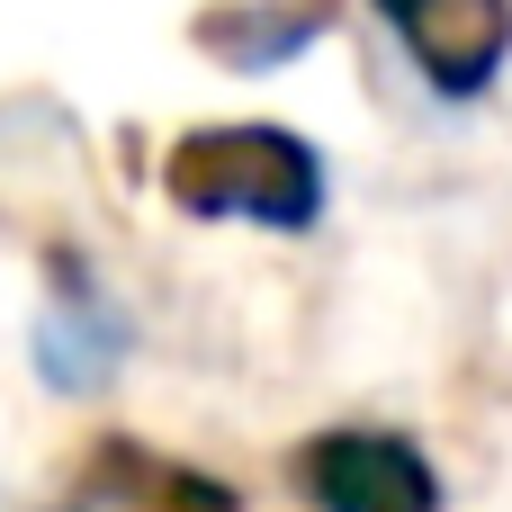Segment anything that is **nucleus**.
Masks as SVG:
<instances>
[{
  "instance_id": "5",
  "label": "nucleus",
  "mask_w": 512,
  "mask_h": 512,
  "mask_svg": "<svg viewBox=\"0 0 512 512\" xmlns=\"http://www.w3.org/2000/svg\"><path fill=\"white\" fill-rule=\"evenodd\" d=\"M36 360H45V387H63V396L108 387L117 360H126V315L90 288V270L72 252H54V315L36 333Z\"/></svg>"
},
{
  "instance_id": "2",
  "label": "nucleus",
  "mask_w": 512,
  "mask_h": 512,
  "mask_svg": "<svg viewBox=\"0 0 512 512\" xmlns=\"http://www.w3.org/2000/svg\"><path fill=\"white\" fill-rule=\"evenodd\" d=\"M297 486L315 512H441V468L378 423H342L315 432L297 450Z\"/></svg>"
},
{
  "instance_id": "1",
  "label": "nucleus",
  "mask_w": 512,
  "mask_h": 512,
  "mask_svg": "<svg viewBox=\"0 0 512 512\" xmlns=\"http://www.w3.org/2000/svg\"><path fill=\"white\" fill-rule=\"evenodd\" d=\"M162 198L198 225L315 234L333 180H324V153L297 126H189L162 153Z\"/></svg>"
},
{
  "instance_id": "3",
  "label": "nucleus",
  "mask_w": 512,
  "mask_h": 512,
  "mask_svg": "<svg viewBox=\"0 0 512 512\" xmlns=\"http://www.w3.org/2000/svg\"><path fill=\"white\" fill-rule=\"evenodd\" d=\"M45 512H243V495L225 477L189 468V459H162V450L108 432V441L81 450V468L54 486Z\"/></svg>"
},
{
  "instance_id": "6",
  "label": "nucleus",
  "mask_w": 512,
  "mask_h": 512,
  "mask_svg": "<svg viewBox=\"0 0 512 512\" xmlns=\"http://www.w3.org/2000/svg\"><path fill=\"white\" fill-rule=\"evenodd\" d=\"M189 36H198L216 63H234V72H270V63H288L297 45L324 36V9H315V0H297V9L252 0V9H216V18H198Z\"/></svg>"
},
{
  "instance_id": "4",
  "label": "nucleus",
  "mask_w": 512,
  "mask_h": 512,
  "mask_svg": "<svg viewBox=\"0 0 512 512\" xmlns=\"http://www.w3.org/2000/svg\"><path fill=\"white\" fill-rule=\"evenodd\" d=\"M441 99H477L512 54V0H369Z\"/></svg>"
}]
</instances>
